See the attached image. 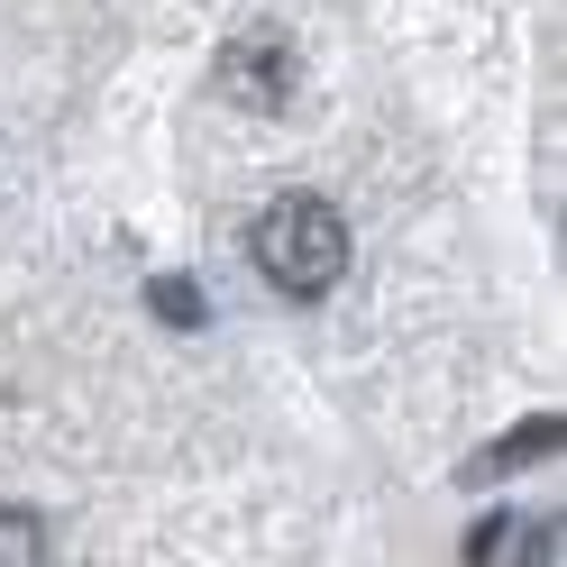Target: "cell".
<instances>
[{
	"instance_id": "obj_1",
	"label": "cell",
	"mask_w": 567,
	"mask_h": 567,
	"mask_svg": "<svg viewBox=\"0 0 567 567\" xmlns=\"http://www.w3.org/2000/svg\"><path fill=\"white\" fill-rule=\"evenodd\" d=\"M247 247H257V275L275 284V293H293V302L330 293V284L348 275V220H339L321 193H284V202H266Z\"/></svg>"
},
{
	"instance_id": "obj_2",
	"label": "cell",
	"mask_w": 567,
	"mask_h": 567,
	"mask_svg": "<svg viewBox=\"0 0 567 567\" xmlns=\"http://www.w3.org/2000/svg\"><path fill=\"white\" fill-rule=\"evenodd\" d=\"M293 74H302V64H293V47H284L275 28H266V38H238L220 55V92L238 101V111H284V101H293Z\"/></svg>"
},
{
	"instance_id": "obj_3",
	"label": "cell",
	"mask_w": 567,
	"mask_h": 567,
	"mask_svg": "<svg viewBox=\"0 0 567 567\" xmlns=\"http://www.w3.org/2000/svg\"><path fill=\"white\" fill-rule=\"evenodd\" d=\"M0 567H47V530H38V513H28V504L0 513Z\"/></svg>"
},
{
	"instance_id": "obj_4",
	"label": "cell",
	"mask_w": 567,
	"mask_h": 567,
	"mask_svg": "<svg viewBox=\"0 0 567 567\" xmlns=\"http://www.w3.org/2000/svg\"><path fill=\"white\" fill-rule=\"evenodd\" d=\"M540 449H558V412H540V421H522V431L494 449V457H476V476H504V467H522V457H540Z\"/></svg>"
},
{
	"instance_id": "obj_5",
	"label": "cell",
	"mask_w": 567,
	"mask_h": 567,
	"mask_svg": "<svg viewBox=\"0 0 567 567\" xmlns=\"http://www.w3.org/2000/svg\"><path fill=\"white\" fill-rule=\"evenodd\" d=\"M513 530V567H558V513L540 522V513H530V522H504Z\"/></svg>"
},
{
	"instance_id": "obj_6",
	"label": "cell",
	"mask_w": 567,
	"mask_h": 567,
	"mask_svg": "<svg viewBox=\"0 0 567 567\" xmlns=\"http://www.w3.org/2000/svg\"><path fill=\"white\" fill-rule=\"evenodd\" d=\"M147 293H156V321H184V330H202V284H184V275H156Z\"/></svg>"
}]
</instances>
